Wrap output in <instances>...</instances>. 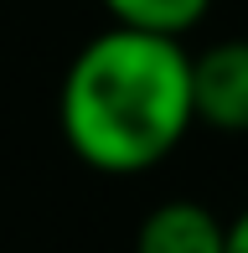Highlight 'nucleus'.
<instances>
[{"instance_id":"f257e3e1","label":"nucleus","mask_w":248,"mask_h":253,"mask_svg":"<svg viewBox=\"0 0 248 253\" xmlns=\"http://www.w3.org/2000/svg\"><path fill=\"white\" fill-rule=\"evenodd\" d=\"M67 150L98 176L155 170L191 124V52L171 37L109 26L83 42L57 88Z\"/></svg>"},{"instance_id":"f03ea898","label":"nucleus","mask_w":248,"mask_h":253,"mask_svg":"<svg viewBox=\"0 0 248 253\" xmlns=\"http://www.w3.org/2000/svg\"><path fill=\"white\" fill-rule=\"evenodd\" d=\"M191 124L248 134V37L191 52Z\"/></svg>"},{"instance_id":"7ed1b4c3","label":"nucleus","mask_w":248,"mask_h":253,"mask_svg":"<svg viewBox=\"0 0 248 253\" xmlns=\"http://www.w3.org/2000/svg\"><path fill=\"white\" fill-rule=\"evenodd\" d=\"M228 248V217H217L207 202H161L134 227V253H222Z\"/></svg>"},{"instance_id":"20e7f679","label":"nucleus","mask_w":248,"mask_h":253,"mask_svg":"<svg viewBox=\"0 0 248 253\" xmlns=\"http://www.w3.org/2000/svg\"><path fill=\"white\" fill-rule=\"evenodd\" d=\"M212 0H104V10L124 31H145V37H171L181 42L191 26H202Z\"/></svg>"},{"instance_id":"39448f33","label":"nucleus","mask_w":248,"mask_h":253,"mask_svg":"<svg viewBox=\"0 0 248 253\" xmlns=\"http://www.w3.org/2000/svg\"><path fill=\"white\" fill-rule=\"evenodd\" d=\"M222 253H248V207L238 217H228V248Z\"/></svg>"}]
</instances>
